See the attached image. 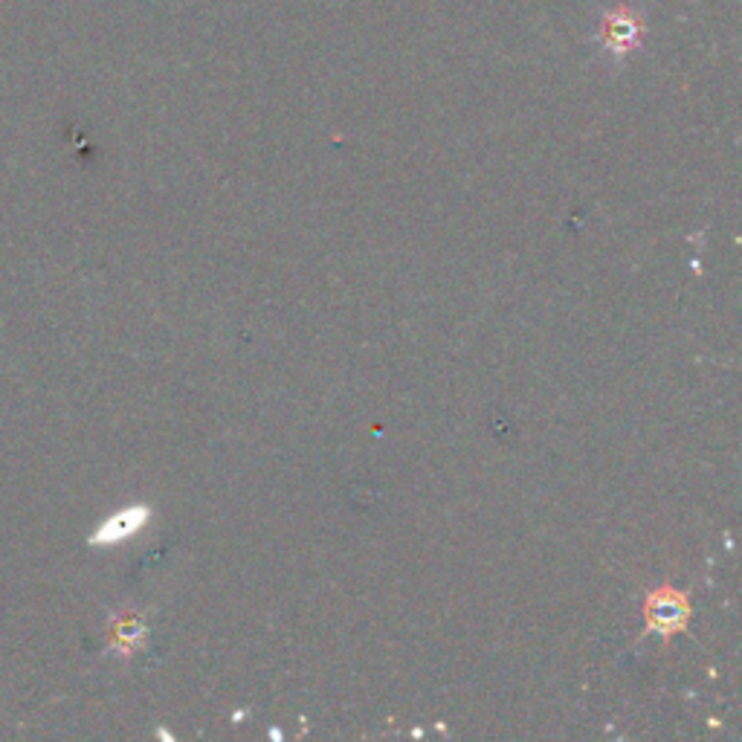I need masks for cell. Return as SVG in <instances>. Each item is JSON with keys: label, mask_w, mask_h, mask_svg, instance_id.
<instances>
[{"label": "cell", "mask_w": 742, "mask_h": 742, "mask_svg": "<svg viewBox=\"0 0 742 742\" xmlns=\"http://www.w3.org/2000/svg\"><path fill=\"white\" fill-rule=\"evenodd\" d=\"M641 41V26L630 12H612L603 24V44L615 55L633 53Z\"/></svg>", "instance_id": "cell-3"}, {"label": "cell", "mask_w": 742, "mask_h": 742, "mask_svg": "<svg viewBox=\"0 0 742 742\" xmlns=\"http://www.w3.org/2000/svg\"><path fill=\"white\" fill-rule=\"evenodd\" d=\"M644 621H647V633H656L662 638H673L681 633L690 621V601L688 594L673 587H662L649 594L644 603Z\"/></svg>", "instance_id": "cell-1"}, {"label": "cell", "mask_w": 742, "mask_h": 742, "mask_svg": "<svg viewBox=\"0 0 742 742\" xmlns=\"http://www.w3.org/2000/svg\"><path fill=\"white\" fill-rule=\"evenodd\" d=\"M149 519H151L149 505H131V508H122L99 525V531L90 537V542H94V546H119V542L137 537V534L149 525Z\"/></svg>", "instance_id": "cell-2"}, {"label": "cell", "mask_w": 742, "mask_h": 742, "mask_svg": "<svg viewBox=\"0 0 742 742\" xmlns=\"http://www.w3.org/2000/svg\"><path fill=\"white\" fill-rule=\"evenodd\" d=\"M114 633H117L119 638V653H133L137 647H142V638H146V626H142V621L137 615H126L119 617L117 624H114Z\"/></svg>", "instance_id": "cell-4"}]
</instances>
